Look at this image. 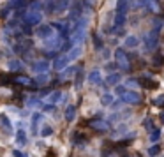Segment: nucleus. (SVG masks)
<instances>
[{"mask_svg":"<svg viewBox=\"0 0 164 157\" xmlns=\"http://www.w3.org/2000/svg\"><path fill=\"white\" fill-rule=\"evenodd\" d=\"M115 60H116V67H120L122 71H129V69H131V60H129L127 53L122 48H116Z\"/></svg>","mask_w":164,"mask_h":157,"instance_id":"nucleus-1","label":"nucleus"},{"mask_svg":"<svg viewBox=\"0 0 164 157\" xmlns=\"http://www.w3.org/2000/svg\"><path fill=\"white\" fill-rule=\"evenodd\" d=\"M122 101L127 104H141V95L136 90H129V92L122 94Z\"/></svg>","mask_w":164,"mask_h":157,"instance_id":"nucleus-2","label":"nucleus"},{"mask_svg":"<svg viewBox=\"0 0 164 157\" xmlns=\"http://www.w3.org/2000/svg\"><path fill=\"white\" fill-rule=\"evenodd\" d=\"M41 20H43V14L41 12H37V11H30V12H27L25 14V21L23 23H27V25H39L41 23Z\"/></svg>","mask_w":164,"mask_h":157,"instance_id":"nucleus-3","label":"nucleus"},{"mask_svg":"<svg viewBox=\"0 0 164 157\" xmlns=\"http://www.w3.org/2000/svg\"><path fill=\"white\" fill-rule=\"evenodd\" d=\"M159 32L157 30H152V32L147 35V39H145V46H147V49H155V46H157L159 43Z\"/></svg>","mask_w":164,"mask_h":157,"instance_id":"nucleus-4","label":"nucleus"},{"mask_svg":"<svg viewBox=\"0 0 164 157\" xmlns=\"http://www.w3.org/2000/svg\"><path fill=\"white\" fill-rule=\"evenodd\" d=\"M71 60H69V57L67 55H60V57H55V62H53V69L55 71H64L67 67V64H69Z\"/></svg>","mask_w":164,"mask_h":157,"instance_id":"nucleus-5","label":"nucleus"},{"mask_svg":"<svg viewBox=\"0 0 164 157\" xmlns=\"http://www.w3.org/2000/svg\"><path fill=\"white\" fill-rule=\"evenodd\" d=\"M37 35L41 39H44V41L49 39L53 35V27H51V25H41V27L37 28Z\"/></svg>","mask_w":164,"mask_h":157,"instance_id":"nucleus-6","label":"nucleus"},{"mask_svg":"<svg viewBox=\"0 0 164 157\" xmlns=\"http://www.w3.org/2000/svg\"><path fill=\"white\" fill-rule=\"evenodd\" d=\"M49 69V64H48V60L44 58V60H39V62H35V64L32 65V71L34 72H37V74H41V72H48Z\"/></svg>","mask_w":164,"mask_h":157,"instance_id":"nucleus-7","label":"nucleus"},{"mask_svg":"<svg viewBox=\"0 0 164 157\" xmlns=\"http://www.w3.org/2000/svg\"><path fill=\"white\" fill-rule=\"evenodd\" d=\"M90 127L95 131H99V132H108L109 131V125L104 124V122H90Z\"/></svg>","mask_w":164,"mask_h":157,"instance_id":"nucleus-8","label":"nucleus"},{"mask_svg":"<svg viewBox=\"0 0 164 157\" xmlns=\"http://www.w3.org/2000/svg\"><path fill=\"white\" fill-rule=\"evenodd\" d=\"M0 127L6 131L7 134L12 131V127H11V122H9V118H7L6 115H0Z\"/></svg>","mask_w":164,"mask_h":157,"instance_id":"nucleus-9","label":"nucleus"},{"mask_svg":"<svg viewBox=\"0 0 164 157\" xmlns=\"http://www.w3.org/2000/svg\"><path fill=\"white\" fill-rule=\"evenodd\" d=\"M14 81L20 83V85H32V80L25 74H16L14 76Z\"/></svg>","mask_w":164,"mask_h":157,"instance_id":"nucleus-10","label":"nucleus"},{"mask_svg":"<svg viewBox=\"0 0 164 157\" xmlns=\"http://www.w3.org/2000/svg\"><path fill=\"white\" fill-rule=\"evenodd\" d=\"M80 14H81V6H80V4H74V6L71 7V14H69V18H71V20H78Z\"/></svg>","mask_w":164,"mask_h":157,"instance_id":"nucleus-11","label":"nucleus"},{"mask_svg":"<svg viewBox=\"0 0 164 157\" xmlns=\"http://www.w3.org/2000/svg\"><path fill=\"white\" fill-rule=\"evenodd\" d=\"M88 81L93 83V85H99V83H101V74H99V71L88 72Z\"/></svg>","mask_w":164,"mask_h":157,"instance_id":"nucleus-12","label":"nucleus"},{"mask_svg":"<svg viewBox=\"0 0 164 157\" xmlns=\"http://www.w3.org/2000/svg\"><path fill=\"white\" fill-rule=\"evenodd\" d=\"M74 117H76V106H67V109H66V120H67V122H72Z\"/></svg>","mask_w":164,"mask_h":157,"instance_id":"nucleus-13","label":"nucleus"},{"mask_svg":"<svg viewBox=\"0 0 164 157\" xmlns=\"http://www.w3.org/2000/svg\"><path fill=\"white\" fill-rule=\"evenodd\" d=\"M127 12V0H118L116 2V14H125Z\"/></svg>","mask_w":164,"mask_h":157,"instance_id":"nucleus-14","label":"nucleus"},{"mask_svg":"<svg viewBox=\"0 0 164 157\" xmlns=\"http://www.w3.org/2000/svg\"><path fill=\"white\" fill-rule=\"evenodd\" d=\"M106 81H108L109 85H118V83H120V74H118V72H111V74L106 78Z\"/></svg>","mask_w":164,"mask_h":157,"instance_id":"nucleus-15","label":"nucleus"},{"mask_svg":"<svg viewBox=\"0 0 164 157\" xmlns=\"http://www.w3.org/2000/svg\"><path fill=\"white\" fill-rule=\"evenodd\" d=\"M78 69H80V67H78V65H74V67H69V69H64V72H62V78H69V76H72V74H76L78 72Z\"/></svg>","mask_w":164,"mask_h":157,"instance_id":"nucleus-16","label":"nucleus"},{"mask_svg":"<svg viewBox=\"0 0 164 157\" xmlns=\"http://www.w3.org/2000/svg\"><path fill=\"white\" fill-rule=\"evenodd\" d=\"M27 6V0H11L9 7H14V9H23Z\"/></svg>","mask_w":164,"mask_h":157,"instance_id":"nucleus-17","label":"nucleus"},{"mask_svg":"<svg viewBox=\"0 0 164 157\" xmlns=\"http://www.w3.org/2000/svg\"><path fill=\"white\" fill-rule=\"evenodd\" d=\"M80 53H81V46H76V48H72L71 51H69V60H74V58H78L80 57Z\"/></svg>","mask_w":164,"mask_h":157,"instance_id":"nucleus-18","label":"nucleus"},{"mask_svg":"<svg viewBox=\"0 0 164 157\" xmlns=\"http://www.w3.org/2000/svg\"><path fill=\"white\" fill-rule=\"evenodd\" d=\"M9 69L11 71H21L23 64L20 62V60H11V62H9Z\"/></svg>","mask_w":164,"mask_h":157,"instance_id":"nucleus-19","label":"nucleus"},{"mask_svg":"<svg viewBox=\"0 0 164 157\" xmlns=\"http://www.w3.org/2000/svg\"><path fill=\"white\" fill-rule=\"evenodd\" d=\"M125 23V14H115V27H124Z\"/></svg>","mask_w":164,"mask_h":157,"instance_id":"nucleus-20","label":"nucleus"},{"mask_svg":"<svg viewBox=\"0 0 164 157\" xmlns=\"http://www.w3.org/2000/svg\"><path fill=\"white\" fill-rule=\"evenodd\" d=\"M48 81V72H41V74L35 78V85H44Z\"/></svg>","mask_w":164,"mask_h":157,"instance_id":"nucleus-21","label":"nucleus"},{"mask_svg":"<svg viewBox=\"0 0 164 157\" xmlns=\"http://www.w3.org/2000/svg\"><path fill=\"white\" fill-rule=\"evenodd\" d=\"M159 138H161V129H152V131H150V141L157 143Z\"/></svg>","mask_w":164,"mask_h":157,"instance_id":"nucleus-22","label":"nucleus"},{"mask_svg":"<svg viewBox=\"0 0 164 157\" xmlns=\"http://www.w3.org/2000/svg\"><path fill=\"white\" fill-rule=\"evenodd\" d=\"M11 85V78L7 74H0V87H9Z\"/></svg>","mask_w":164,"mask_h":157,"instance_id":"nucleus-23","label":"nucleus"},{"mask_svg":"<svg viewBox=\"0 0 164 157\" xmlns=\"http://www.w3.org/2000/svg\"><path fill=\"white\" fill-rule=\"evenodd\" d=\"M139 85L143 88H157V83H152V80H141Z\"/></svg>","mask_w":164,"mask_h":157,"instance_id":"nucleus-24","label":"nucleus"},{"mask_svg":"<svg viewBox=\"0 0 164 157\" xmlns=\"http://www.w3.org/2000/svg\"><path fill=\"white\" fill-rule=\"evenodd\" d=\"M138 43H139V41H138L136 37H132V35L125 39V46L127 48H134V46H138Z\"/></svg>","mask_w":164,"mask_h":157,"instance_id":"nucleus-25","label":"nucleus"},{"mask_svg":"<svg viewBox=\"0 0 164 157\" xmlns=\"http://www.w3.org/2000/svg\"><path fill=\"white\" fill-rule=\"evenodd\" d=\"M25 132L23 131H18V134H16V143L18 145H25Z\"/></svg>","mask_w":164,"mask_h":157,"instance_id":"nucleus-26","label":"nucleus"},{"mask_svg":"<svg viewBox=\"0 0 164 157\" xmlns=\"http://www.w3.org/2000/svg\"><path fill=\"white\" fill-rule=\"evenodd\" d=\"M93 46H95V49H102V41L97 34H93Z\"/></svg>","mask_w":164,"mask_h":157,"instance_id":"nucleus-27","label":"nucleus"},{"mask_svg":"<svg viewBox=\"0 0 164 157\" xmlns=\"http://www.w3.org/2000/svg\"><path fill=\"white\" fill-rule=\"evenodd\" d=\"M125 85H127L129 88H138V87H139L138 80H132V78H129V80H127V81H125Z\"/></svg>","mask_w":164,"mask_h":157,"instance_id":"nucleus-28","label":"nucleus"},{"mask_svg":"<svg viewBox=\"0 0 164 157\" xmlns=\"http://www.w3.org/2000/svg\"><path fill=\"white\" fill-rule=\"evenodd\" d=\"M153 64L155 65H164V57L161 53H157L155 57H153Z\"/></svg>","mask_w":164,"mask_h":157,"instance_id":"nucleus-29","label":"nucleus"},{"mask_svg":"<svg viewBox=\"0 0 164 157\" xmlns=\"http://www.w3.org/2000/svg\"><path fill=\"white\" fill-rule=\"evenodd\" d=\"M83 136H80V134H72V143H74V145H81L83 143Z\"/></svg>","mask_w":164,"mask_h":157,"instance_id":"nucleus-30","label":"nucleus"},{"mask_svg":"<svg viewBox=\"0 0 164 157\" xmlns=\"http://www.w3.org/2000/svg\"><path fill=\"white\" fill-rule=\"evenodd\" d=\"M159 152H161V146H159V145H153L152 148L148 150V154H150V155H152V157H155V155H157V154H159Z\"/></svg>","mask_w":164,"mask_h":157,"instance_id":"nucleus-31","label":"nucleus"},{"mask_svg":"<svg viewBox=\"0 0 164 157\" xmlns=\"http://www.w3.org/2000/svg\"><path fill=\"white\" fill-rule=\"evenodd\" d=\"M101 101H102V104H111V101H113V95H109V94H104Z\"/></svg>","mask_w":164,"mask_h":157,"instance_id":"nucleus-32","label":"nucleus"},{"mask_svg":"<svg viewBox=\"0 0 164 157\" xmlns=\"http://www.w3.org/2000/svg\"><path fill=\"white\" fill-rule=\"evenodd\" d=\"M9 11H11V7H9V6L2 7V9H0V18H7V16H9Z\"/></svg>","mask_w":164,"mask_h":157,"instance_id":"nucleus-33","label":"nucleus"},{"mask_svg":"<svg viewBox=\"0 0 164 157\" xmlns=\"http://www.w3.org/2000/svg\"><path fill=\"white\" fill-rule=\"evenodd\" d=\"M153 104H157L159 108H164V95H161V97L153 99Z\"/></svg>","mask_w":164,"mask_h":157,"instance_id":"nucleus-34","label":"nucleus"},{"mask_svg":"<svg viewBox=\"0 0 164 157\" xmlns=\"http://www.w3.org/2000/svg\"><path fill=\"white\" fill-rule=\"evenodd\" d=\"M60 95H62L60 92H53L51 94V97H49V101H51V103H57V101L60 99Z\"/></svg>","mask_w":164,"mask_h":157,"instance_id":"nucleus-35","label":"nucleus"},{"mask_svg":"<svg viewBox=\"0 0 164 157\" xmlns=\"http://www.w3.org/2000/svg\"><path fill=\"white\" fill-rule=\"evenodd\" d=\"M143 125L147 127L148 131H152L153 129V125H152V118H147V120H143Z\"/></svg>","mask_w":164,"mask_h":157,"instance_id":"nucleus-36","label":"nucleus"},{"mask_svg":"<svg viewBox=\"0 0 164 157\" xmlns=\"http://www.w3.org/2000/svg\"><path fill=\"white\" fill-rule=\"evenodd\" d=\"M153 25H155V30H161V28L164 27V21H162V20H155Z\"/></svg>","mask_w":164,"mask_h":157,"instance_id":"nucleus-37","label":"nucleus"},{"mask_svg":"<svg viewBox=\"0 0 164 157\" xmlns=\"http://www.w3.org/2000/svg\"><path fill=\"white\" fill-rule=\"evenodd\" d=\"M57 57V51H48V53H44V58H55Z\"/></svg>","mask_w":164,"mask_h":157,"instance_id":"nucleus-38","label":"nucleus"},{"mask_svg":"<svg viewBox=\"0 0 164 157\" xmlns=\"http://www.w3.org/2000/svg\"><path fill=\"white\" fill-rule=\"evenodd\" d=\"M51 132H53L51 127H44V129H43V136H48V134H51Z\"/></svg>","mask_w":164,"mask_h":157,"instance_id":"nucleus-39","label":"nucleus"},{"mask_svg":"<svg viewBox=\"0 0 164 157\" xmlns=\"http://www.w3.org/2000/svg\"><path fill=\"white\" fill-rule=\"evenodd\" d=\"M124 92H125V88L122 87V85H116V94H118V95H122Z\"/></svg>","mask_w":164,"mask_h":157,"instance_id":"nucleus-40","label":"nucleus"},{"mask_svg":"<svg viewBox=\"0 0 164 157\" xmlns=\"http://www.w3.org/2000/svg\"><path fill=\"white\" fill-rule=\"evenodd\" d=\"M12 155H14V157H27L23 152H20V150H14V152H12Z\"/></svg>","mask_w":164,"mask_h":157,"instance_id":"nucleus-41","label":"nucleus"},{"mask_svg":"<svg viewBox=\"0 0 164 157\" xmlns=\"http://www.w3.org/2000/svg\"><path fill=\"white\" fill-rule=\"evenodd\" d=\"M28 106H35V104H37V99H35V97H32V99H28Z\"/></svg>","mask_w":164,"mask_h":157,"instance_id":"nucleus-42","label":"nucleus"},{"mask_svg":"<svg viewBox=\"0 0 164 157\" xmlns=\"http://www.w3.org/2000/svg\"><path fill=\"white\" fill-rule=\"evenodd\" d=\"M102 57H104V58H109V51H108V49H104V51H102Z\"/></svg>","mask_w":164,"mask_h":157,"instance_id":"nucleus-43","label":"nucleus"},{"mask_svg":"<svg viewBox=\"0 0 164 157\" xmlns=\"http://www.w3.org/2000/svg\"><path fill=\"white\" fill-rule=\"evenodd\" d=\"M101 155H102V157H109V150H104L102 154H101Z\"/></svg>","mask_w":164,"mask_h":157,"instance_id":"nucleus-44","label":"nucleus"},{"mask_svg":"<svg viewBox=\"0 0 164 157\" xmlns=\"http://www.w3.org/2000/svg\"><path fill=\"white\" fill-rule=\"evenodd\" d=\"M53 109H55L53 106H46V108H44V111H53Z\"/></svg>","mask_w":164,"mask_h":157,"instance_id":"nucleus-45","label":"nucleus"},{"mask_svg":"<svg viewBox=\"0 0 164 157\" xmlns=\"http://www.w3.org/2000/svg\"><path fill=\"white\" fill-rule=\"evenodd\" d=\"M161 122H162V124H164V113L161 115Z\"/></svg>","mask_w":164,"mask_h":157,"instance_id":"nucleus-46","label":"nucleus"}]
</instances>
